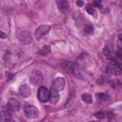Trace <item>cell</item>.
Wrapping results in <instances>:
<instances>
[{"mask_svg": "<svg viewBox=\"0 0 122 122\" xmlns=\"http://www.w3.org/2000/svg\"><path fill=\"white\" fill-rule=\"evenodd\" d=\"M37 97H38L39 101L45 103L50 100V92L47 90V88L40 87L38 90V92H37Z\"/></svg>", "mask_w": 122, "mask_h": 122, "instance_id": "cell-1", "label": "cell"}, {"mask_svg": "<svg viewBox=\"0 0 122 122\" xmlns=\"http://www.w3.org/2000/svg\"><path fill=\"white\" fill-rule=\"evenodd\" d=\"M24 112H25V114L28 118H35L39 114L38 110L34 106H31V105H27L24 108Z\"/></svg>", "mask_w": 122, "mask_h": 122, "instance_id": "cell-2", "label": "cell"}, {"mask_svg": "<svg viewBox=\"0 0 122 122\" xmlns=\"http://www.w3.org/2000/svg\"><path fill=\"white\" fill-rule=\"evenodd\" d=\"M42 79H43V76L39 71H33L30 75V82L35 86L39 85L42 82Z\"/></svg>", "mask_w": 122, "mask_h": 122, "instance_id": "cell-3", "label": "cell"}, {"mask_svg": "<svg viewBox=\"0 0 122 122\" xmlns=\"http://www.w3.org/2000/svg\"><path fill=\"white\" fill-rule=\"evenodd\" d=\"M17 38H18L19 42L22 43V44H29V43L31 42V35L27 30L20 31L18 33V35H17Z\"/></svg>", "mask_w": 122, "mask_h": 122, "instance_id": "cell-4", "label": "cell"}, {"mask_svg": "<svg viewBox=\"0 0 122 122\" xmlns=\"http://www.w3.org/2000/svg\"><path fill=\"white\" fill-rule=\"evenodd\" d=\"M50 30H51V28H50L49 25H42V26L38 27L36 31H35V38L36 39H40L42 36L47 34L50 31Z\"/></svg>", "mask_w": 122, "mask_h": 122, "instance_id": "cell-5", "label": "cell"}, {"mask_svg": "<svg viewBox=\"0 0 122 122\" xmlns=\"http://www.w3.org/2000/svg\"><path fill=\"white\" fill-rule=\"evenodd\" d=\"M65 85H66L65 79L62 78V77H58V78H56V79L53 81L51 88H53L54 90H56L57 92H59V91H62V90L65 88Z\"/></svg>", "mask_w": 122, "mask_h": 122, "instance_id": "cell-6", "label": "cell"}, {"mask_svg": "<svg viewBox=\"0 0 122 122\" xmlns=\"http://www.w3.org/2000/svg\"><path fill=\"white\" fill-rule=\"evenodd\" d=\"M7 109L11 111V112H17L19 111L20 109V104L19 102L14 99V98H10L9 101H8V104H7Z\"/></svg>", "mask_w": 122, "mask_h": 122, "instance_id": "cell-7", "label": "cell"}, {"mask_svg": "<svg viewBox=\"0 0 122 122\" xmlns=\"http://www.w3.org/2000/svg\"><path fill=\"white\" fill-rule=\"evenodd\" d=\"M61 67L63 68V70H64L66 72H70V73L73 72L74 70H75L74 64H73L72 62H71V61H67V60L61 62Z\"/></svg>", "mask_w": 122, "mask_h": 122, "instance_id": "cell-8", "label": "cell"}, {"mask_svg": "<svg viewBox=\"0 0 122 122\" xmlns=\"http://www.w3.org/2000/svg\"><path fill=\"white\" fill-rule=\"evenodd\" d=\"M30 93H31V92H30V87L28 85L23 84V85L20 86V88H19V94L21 96H23V97H29L30 95Z\"/></svg>", "mask_w": 122, "mask_h": 122, "instance_id": "cell-9", "label": "cell"}, {"mask_svg": "<svg viewBox=\"0 0 122 122\" xmlns=\"http://www.w3.org/2000/svg\"><path fill=\"white\" fill-rule=\"evenodd\" d=\"M59 100V93L56 90H54L53 88L51 89V92H50V101L52 103V104H55L57 103Z\"/></svg>", "mask_w": 122, "mask_h": 122, "instance_id": "cell-10", "label": "cell"}, {"mask_svg": "<svg viewBox=\"0 0 122 122\" xmlns=\"http://www.w3.org/2000/svg\"><path fill=\"white\" fill-rule=\"evenodd\" d=\"M1 121H2V122H10V121H11L10 110L7 109V111L4 110V111L2 112V114H1Z\"/></svg>", "mask_w": 122, "mask_h": 122, "instance_id": "cell-11", "label": "cell"}, {"mask_svg": "<svg viewBox=\"0 0 122 122\" xmlns=\"http://www.w3.org/2000/svg\"><path fill=\"white\" fill-rule=\"evenodd\" d=\"M57 6H58V9L62 11L66 10L69 9L70 5H69V2L68 1H65V0H61V1H57Z\"/></svg>", "mask_w": 122, "mask_h": 122, "instance_id": "cell-12", "label": "cell"}, {"mask_svg": "<svg viewBox=\"0 0 122 122\" xmlns=\"http://www.w3.org/2000/svg\"><path fill=\"white\" fill-rule=\"evenodd\" d=\"M50 51H51L50 46H44L42 49H40L37 51V54H39V55H47V54L50 53Z\"/></svg>", "mask_w": 122, "mask_h": 122, "instance_id": "cell-13", "label": "cell"}, {"mask_svg": "<svg viewBox=\"0 0 122 122\" xmlns=\"http://www.w3.org/2000/svg\"><path fill=\"white\" fill-rule=\"evenodd\" d=\"M109 72L112 75H119L121 74L122 72L120 71V70L117 68V66H112V67H110L109 69Z\"/></svg>", "mask_w": 122, "mask_h": 122, "instance_id": "cell-14", "label": "cell"}, {"mask_svg": "<svg viewBox=\"0 0 122 122\" xmlns=\"http://www.w3.org/2000/svg\"><path fill=\"white\" fill-rule=\"evenodd\" d=\"M82 100L87 104H91L92 102V97L89 93H84V94H82Z\"/></svg>", "mask_w": 122, "mask_h": 122, "instance_id": "cell-15", "label": "cell"}, {"mask_svg": "<svg viewBox=\"0 0 122 122\" xmlns=\"http://www.w3.org/2000/svg\"><path fill=\"white\" fill-rule=\"evenodd\" d=\"M96 96L98 97V99H100V100H103V101H105V100H108L109 99V95L107 94V93H97L96 94Z\"/></svg>", "mask_w": 122, "mask_h": 122, "instance_id": "cell-16", "label": "cell"}, {"mask_svg": "<svg viewBox=\"0 0 122 122\" xmlns=\"http://www.w3.org/2000/svg\"><path fill=\"white\" fill-rule=\"evenodd\" d=\"M84 30H85V32H86V33H88V34L92 33V32H93V27H92V25H87V26L85 27Z\"/></svg>", "mask_w": 122, "mask_h": 122, "instance_id": "cell-17", "label": "cell"}, {"mask_svg": "<svg viewBox=\"0 0 122 122\" xmlns=\"http://www.w3.org/2000/svg\"><path fill=\"white\" fill-rule=\"evenodd\" d=\"M103 53H104V55L107 57V58H112L111 57V51H110V49L108 48V47H104V49H103Z\"/></svg>", "mask_w": 122, "mask_h": 122, "instance_id": "cell-18", "label": "cell"}, {"mask_svg": "<svg viewBox=\"0 0 122 122\" xmlns=\"http://www.w3.org/2000/svg\"><path fill=\"white\" fill-rule=\"evenodd\" d=\"M94 116L96 117V118H104L105 117V112H95V114H94Z\"/></svg>", "mask_w": 122, "mask_h": 122, "instance_id": "cell-19", "label": "cell"}, {"mask_svg": "<svg viewBox=\"0 0 122 122\" xmlns=\"http://www.w3.org/2000/svg\"><path fill=\"white\" fill-rule=\"evenodd\" d=\"M87 11H88V13H90V14H94V9L91 6V5H88L87 6Z\"/></svg>", "mask_w": 122, "mask_h": 122, "instance_id": "cell-20", "label": "cell"}, {"mask_svg": "<svg viewBox=\"0 0 122 122\" xmlns=\"http://www.w3.org/2000/svg\"><path fill=\"white\" fill-rule=\"evenodd\" d=\"M92 6H94V7H101V2L100 1H94L93 2V4H92Z\"/></svg>", "mask_w": 122, "mask_h": 122, "instance_id": "cell-21", "label": "cell"}, {"mask_svg": "<svg viewBox=\"0 0 122 122\" xmlns=\"http://www.w3.org/2000/svg\"><path fill=\"white\" fill-rule=\"evenodd\" d=\"M13 76H14V75H13L12 73H7V79H8V81H9V80H11V79L13 78Z\"/></svg>", "mask_w": 122, "mask_h": 122, "instance_id": "cell-22", "label": "cell"}, {"mask_svg": "<svg viewBox=\"0 0 122 122\" xmlns=\"http://www.w3.org/2000/svg\"><path fill=\"white\" fill-rule=\"evenodd\" d=\"M76 5H77L78 7H82V6H84V2H83V1H77V2H76Z\"/></svg>", "mask_w": 122, "mask_h": 122, "instance_id": "cell-23", "label": "cell"}, {"mask_svg": "<svg viewBox=\"0 0 122 122\" xmlns=\"http://www.w3.org/2000/svg\"><path fill=\"white\" fill-rule=\"evenodd\" d=\"M103 82H104V78H103V77H101L100 79H98V80H97L98 85H102V84H103Z\"/></svg>", "mask_w": 122, "mask_h": 122, "instance_id": "cell-24", "label": "cell"}, {"mask_svg": "<svg viewBox=\"0 0 122 122\" xmlns=\"http://www.w3.org/2000/svg\"><path fill=\"white\" fill-rule=\"evenodd\" d=\"M6 37H7V34H6V33H4L3 31H1V38H2V39H5Z\"/></svg>", "mask_w": 122, "mask_h": 122, "instance_id": "cell-25", "label": "cell"}, {"mask_svg": "<svg viewBox=\"0 0 122 122\" xmlns=\"http://www.w3.org/2000/svg\"><path fill=\"white\" fill-rule=\"evenodd\" d=\"M116 66H117V68H118V69L120 70V71L122 72V64H117Z\"/></svg>", "mask_w": 122, "mask_h": 122, "instance_id": "cell-26", "label": "cell"}, {"mask_svg": "<svg viewBox=\"0 0 122 122\" xmlns=\"http://www.w3.org/2000/svg\"><path fill=\"white\" fill-rule=\"evenodd\" d=\"M118 37H119V40H120V41H122V34H119V36H118Z\"/></svg>", "mask_w": 122, "mask_h": 122, "instance_id": "cell-27", "label": "cell"}, {"mask_svg": "<svg viewBox=\"0 0 122 122\" xmlns=\"http://www.w3.org/2000/svg\"><path fill=\"white\" fill-rule=\"evenodd\" d=\"M10 122H15V121H13V120H11V121H10Z\"/></svg>", "mask_w": 122, "mask_h": 122, "instance_id": "cell-28", "label": "cell"}]
</instances>
